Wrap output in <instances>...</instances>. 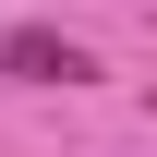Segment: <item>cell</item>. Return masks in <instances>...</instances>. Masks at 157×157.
<instances>
[{
  "instance_id": "1",
  "label": "cell",
  "mask_w": 157,
  "mask_h": 157,
  "mask_svg": "<svg viewBox=\"0 0 157 157\" xmlns=\"http://www.w3.org/2000/svg\"><path fill=\"white\" fill-rule=\"evenodd\" d=\"M0 73L12 85H97V48L60 36V24H12V36H0Z\"/></svg>"
}]
</instances>
